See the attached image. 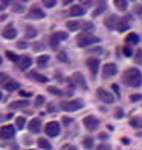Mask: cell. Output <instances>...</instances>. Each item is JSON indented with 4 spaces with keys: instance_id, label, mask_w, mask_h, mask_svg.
Wrapping results in <instances>:
<instances>
[{
    "instance_id": "d590c367",
    "label": "cell",
    "mask_w": 142,
    "mask_h": 150,
    "mask_svg": "<svg viewBox=\"0 0 142 150\" xmlns=\"http://www.w3.org/2000/svg\"><path fill=\"white\" fill-rule=\"evenodd\" d=\"M58 60H60V61H64V63H66V61H69V58H67V54H66L64 51H60V52H58Z\"/></svg>"
},
{
    "instance_id": "9c48e42d",
    "label": "cell",
    "mask_w": 142,
    "mask_h": 150,
    "mask_svg": "<svg viewBox=\"0 0 142 150\" xmlns=\"http://www.w3.org/2000/svg\"><path fill=\"white\" fill-rule=\"evenodd\" d=\"M70 81H72V84H73V86H77V87H83V89H87V84H86V80H84V77H83V74L75 72V74L72 75Z\"/></svg>"
},
{
    "instance_id": "f907efd6",
    "label": "cell",
    "mask_w": 142,
    "mask_h": 150,
    "mask_svg": "<svg viewBox=\"0 0 142 150\" xmlns=\"http://www.w3.org/2000/svg\"><path fill=\"white\" fill-rule=\"evenodd\" d=\"M63 149H64V150H67V149H69V150H77V147H75V146H70V144H64V146H63Z\"/></svg>"
},
{
    "instance_id": "4fadbf2b",
    "label": "cell",
    "mask_w": 142,
    "mask_h": 150,
    "mask_svg": "<svg viewBox=\"0 0 142 150\" xmlns=\"http://www.w3.org/2000/svg\"><path fill=\"white\" fill-rule=\"evenodd\" d=\"M83 122H84V126H86L87 130H96L98 126H99V121L95 117H86L83 120Z\"/></svg>"
},
{
    "instance_id": "ffe728a7",
    "label": "cell",
    "mask_w": 142,
    "mask_h": 150,
    "mask_svg": "<svg viewBox=\"0 0 142 150\" xmlns=\"http://www.w3.org/2000/svg\"><path fill=\"white\" fill-rule=\"evenodd\" d=\"M125 43L127 45H138L139 43V35H138V34H134V32H130L125 37Z\"/></svg>"
},
{
    "instance_id": "91938a15",
    "label": "cell",
    "mask_w": 142,
    "mask_h": 150,
    "mask_svg": "<svg viewBox=\"0 0 142 150\" xmlns=\"http://www.w3.org/2000/svg\"><path fill=\"white\" fill-rule=\"evenodd\" d=\"M0 64H2V58H0Z\"/></svg>"
},
{
    "instance_id": "bcb514c9",
    "label": "cell",
    "mask_w": 142,
    "mask_h": 150,
    "mask_svg": "<svg viewBox=\"0 0 142 150\" xmlns=\"http://www.w3.org/2000/svg\"><path fill=\"white\" fill-rule=\"evenodd\" d=\"M63 122H64L66 126H69L70 122H72V118H69V117H63Z\"/></svg>"
},
{
    "instance_id": "11a10c76",
    "label": "cell",
    "mask_w": 142,
    "mask_h": 150,
    "mask_svg": "<svg viewBox=\"0 0 142 150\" xmlns=\"http://www.w3.org/2000/svg\"><path fill=\"white\" fill-rule=\"evenodd\" d=\"M79 2H81V3H84V5H87V6L90 5V0H79Z\"/></svg>"
},
{
    "instance_id": "d4e9b609",
    "label": "cell",
    "mask_w": 142,
    "mask_h": 150,
    "mask_svg": "<svg viewBox=\"0 0 142 150\" xmlns=\"http://www.w3.org/2000/svg\"><path fill=\"white\" fill-rule=\"evenodd\" d=\"M49 55H46V54H44V55H40L38 58H37V64L40 66V67H43V66H46L47 63H49Z\"/></svg>"
},
{
    "instance_id": "681fc988",
    "label": "cell",
    "mask_w": 142,
    "mask_h": 150,
    "mask_svg": "<svg viewBox=\"0 0 142 150\" xmlns=\"http://www.w3.org/2000/svg\"><path fill=\"white\" fill-rule=\"evenodd\" d=\"M141 98H142V95H131V97H130L131 101H139Z\"/></svg>"
},
{
    "instance_id": "1f68e13d",
    "label": "cell",
    "mask_w": 142,
    "mask_h": 150,
    "mask_svg": "<svg viewBox=\"0 0 142 150\" xmlns=\"http://www.w3.org/2000/svg\"><path fill=\"white\" fill-rule=\"evenodd\" d=\"M58 46H60V40L55 37V35H52L51 37V47H52V49H58Z\"/></svg>"
},
{
    "instance_id": "ee69618b",
    "label": "cell",
    "mask_w": 142,
    "mask_h": 150,
    "mask_svg": "<svg viewBox=\"0 0 142 150\" xmlns=\"http://www.w3.org/2000/svg\"><path fill=\"white\" fill-rule=\"evenodd\" d=\"M17 47H18V49H26V47H28V43H26V42H18Z\"/></svg>"
},
{
    "instance_id": "4dcf8cb0",
    "label": "cell",
    "mask_w": 142,
    "mask_h": 150,
    "mask_svg": "<svg viewBox=\"0 0 142 150\" xmlns=\"http://www.w3.org/2000/svg\"><path fill=\"white\" fill-rule=\"evenodd\" d=\"M25 124H26V120H25V117H17L15 118V126L22 130V129L25 127Z\"/></svg>"
},
{
    "instance_id": "680465c9",
    "label": "cell",
    "mask_w": 142,
    "mask_h": 150,
    "mask_svg": "<svg viewBox=\"0 0 142 150\" xmlns=\"http://www.w3.org/2000/svg\"><path fill=\"white\" fill-rule=\"evenodd\" d=\"M0 100H2V92H0Z\"/></svg>"
},
{
    "instance_id": "4316f807",
    "label": "cell",
    "mask_w": 142,
    "mask_h": 150,
    "mask_svg": "<svg viewBox=\"0 0 142 150\" xmlns=\"http://www.w3.org/2000/svg\"><path fill=\"white\" fill-rule=\"evenodd\" d=\"M113 3L121 11H125L127 9V0H113Z\"/></svg>"
},
{
    "instance_id": "cb8c5ba5",
    "label": "cell",
    "mask_w": 142,
    "mask_h": 150,
    "mask_svg": "<svg viewBox=\"0 0 142 150\" xmlns=\"http://www.w3.org/2000/svg\"><path fill=\"white\" fill-rule=\"evenodd\" d=\"M87 54L89 55H101V54H104V49L101 46H95V47H92V49H87Z\"/></svg>"
},
{
    "instance_id": "9a60e30c",
    "label": "cell",
    "mask_w": 142,
    "mask_h": 150,
    "mask_svg": "<svg viewBox=\"0 0 142 150\" xmlns=\"http://www.w3.org/2000/svg\"><path fill=\"white\" fill-rule=\"evenodd\" d=\"M84 14H86V9L83 8V5H73L69 9V16H72V17H81Z\"/></svg>"
},
{
    "instance_id": "6da1fadb",
    "label": "cell",
    "mask_w": 142,
    "mask_h": 150,
    "mask_svg": "<svg viewBox=\"0 0 142 150\" xmlns=\"http://www.w3.org/2000/svg\"><path fill=\"white\" fill-rule=\"evenodd\" d=\"M122 81L127 86H130V87H141V84H142L141 71L136 69V67H130V69H127L122 74Z\"/></svg>"
},
{
    "instance_id": "30bf717a",
    "label": "cell",
    "mask_w": 142,
    "mask_h": 150,
    "mask_svg": "<svg viewBox=\"0 0 142 150\" xmlns=\"http://www.w3.org/2000/svg\"><path fill=\"white\" fill-rule=\"evenodd\" d=\"M116 72H118L116 64L107 63V64H104V67H103V78H110V77H113V75H116Z\"/></svg>"
},
{
    "instance_id": "836d02e7",
    "label": "cell",
    "mask_w": 142,
    "mask_h": 150,
    "mask_svg": "<svg viewBox=\"0 0 142 150\" xmlns=\"http://www.w3.org/2000/svg\"><path fill=\"white\" fill-rule=\"evenodd\" d=\"M41 2L44 5V8H52V6H55L57 0H41Z\"/></svg>"
},
{
    "instance_id": "277c9868",
    "label": "cell",
    "mask_w": 142,
    "mask_h": 150,
    "mask_svg": "<svg viewBox=\"0 0 142 150\" xmlns=\"http://www.w3.org/2000/svg\"><path fill=\"white\" fill-rule=\"evenodd\" d=\"M96 97L105 104H113V101H115V97L104 87H98L96 89Z\"/></svg>"
},
{
    "instance_id": "74e56055",
    "label": "cell",
    "mask_w": 142,
    "mask_h": 150,
    "mask_svg": "<svg viewBox=\"0 0 142 150\" xmlns=\"http://www.w3.org/2000/svg\"><path fill=\"white\" fill-rule=\"evenodd\" d=\"M44 104V97H41V95H38V97L35 98V106H43Z\"/></svg>"
},
{
    "instance_id": "f35d334b",
    "label": "cell",
    "mask_w": 142,
    "mask_h": 150,
    "mask_svg": "<svg viewBox=\"0 0 142 150\" xmlns=\"http://www.w3.org/2000/svg\"><path fill=\"white\" fill-rule=\"evenodd\" d=\"M131 54H133V51H131L130 45H127V46L124 47V55H125V57H131Z\"/></svg>"
},
{
    "instance_id": "e575fe53",
    "label": "cell",
    "mask_w": 142,
    "mask_h": 150,
    "mask_svg": "<svg viewBox=\"0 0 142 150\" xmlns=\"http://www.w3.org/2000/svg\"><path fill=\"white\" fill-rule=\"evenodd\" d=\"M6 57H8L11 61H17V60H18V55H15L12 51H6Z\"/></svg>"
},
{
    "instance_id": "7a4b0ae2",
    "label": "cell",
    "mask_w": 142,
    "mask_h": 150,
    "mask_svg": "<svg viewBox=\"0 0 142 150\" xmlns=\"http://www.w3.org/2000/svg\"><path fill=\"white\" fill-rule=\"evenodd\" d=\"M77 43H78L79 47H86V46H90L93 43H99V38L95 37L93 34L84 31V32H81L79 35L77 37Z\"/></svg>"
},
{
    "instance_id": "7c38bea8",
    "label": "cell",
    "mask_w": 142,
    "mask_h": 150,
    "mask_svg": "<svg viewBox=\"0 0 142 150\" xmlns=\"http://www.w3.org/2000/svg\"><path fill=\"white\" fill-rule=\"evenodd\" d=\"M0 84H2V87L6 89L8 92H14V91H17L20 87V84L17 83V81H14V80H2Z\"/></svg>"
},
{
    "instance_id": "8992f818",
    "label": "cell",
    "mask_w": 142,
    "mask_h": 150,
    "mask_svg": "<svg viewBox=\"0 0 142 150\" xmlns=\"http://www.w3.org/2000/svg\"><path fill=\"white\" fill-rule=\"evenodd\" d=\"M44 132L47 136H58L60 135V124L57 121H49L47 124L44 126Z\"/></svg>"
},
{
    "instance_id": "5bb4252c",
    "label": "cell",
    "mask_w": 142,
    "mask_h": 150,
    "mask_svg": "<svg viewBox=\"0 0 142 150\" xmlns=\"http://www.w3.org/2000/svg\"><path fill=\"white\" fill-rule=\"evenodd\" d=\"M28 17L29 18H43L44 17V11L40 8V6H37V5H34L32 8L29 9V12H28Z\"/></svg>"
},
{
    "instance_id": "6f0895ef",
    "label": "cell",
    "mask_w": 142,
    "mask_h": 150,
    "mask_svg": "<svg viewBox=\"0 0 142 150\" xmlns=\"http://www.w3.org/2000/svg\"><path fill=\"white\" fill-rule=\"evenodd\" d=\"M72 0H64V5H67V3H70Z\"/></svg>"
},
{
    "instance_id": "83f0119b",
    "label": "cell",
    "mask_w": 142,
    "mask_h": 150,
    "mask_svg": "<svg viewBox=\"0 0 142 150\" xmlns=\"http://www.w3.org/2000/svg\"><path fill=\"white\" fill-rule=\"evenodd\" d=\"M47 92H51L52 95H57V97H61V95H64L63 91L58 89V87H55V86H49V87H47Z\"/></svg>"
},
{
    "instance_id": "52a82bcc",
    "label": "cell",
    "mask_w": 142,
    "mask_h": 150,
    "mask_svg": "<svg viewBox=\"0 0 142 150\" xmlns=\"http://www.w3.org/2000/svg\"><path fill=\"white\" fill-rule=\"evenodd\" d=\"M15 135V127L14 126H3L2 129H0V138L2 139H11L14 138Z\"/></svg>"
},
{
    "instance_id": "8d00e7d4",
    "label": "cell",
    "mask_w": 142,
    "mask_h": 150,
    "mask_svg": "<svg viewBox=\"0 0 142 150\" xmlns=\"http://www.w3.org/2000/svg\"><path fill=\"white\" fill-rule=\"evenodd\" d=\"M53 35H55L60 42H61V40H66L67 38V32H61V31H58L57 34H53Z\"/></svg>"
},
{
    "instance_id": "ac0fdd59",
    "label": "cell",
    "mask_w": 142,
    "mask_h": 150,
    "mask_svg": "<svg viewBox=\"0 0 142 150\" xmlns=\"http://www.w3.org/2000/svg\"><path fill=\"white\" fill-rule=\"evenodd\" d=\"M28 78L37 81V83H46V81H47V77H44V75L38 74V72H29L28 74Z\"/></svg>"
},
{
    "instance_id": "3957f363",
    "label": "cell",
    "mask_w": 142,
    "mask_h": 150,
    "mask_svg": "<svg viewBox=\"0 0 142 150\" xmlns=\"http://www.w3.org/2000/svg\"><path fill=\"white\" fill-rule=\"evenodd\" d=\"M83 101L81 100H72V101H61L60 103V107L63 109L64 112H75V110H79L83 109Z\"/></svg>"
},
{
    "instance_id": "c3c4849f",
    "label": "cell",
    "mask_w": 142,
    "mask_h": 150,
    "mask_svg": "<svg viewBox=\"0 0 142 150\" xmlns=\"http://www.w3.org/2000/svg\"><path fill=\"white\" fill-rule=\"evenodd\" d=\"M98 149H99V150H104V149H107V150H110L112 147H110L109 144H99V146H98Z\"/></svg>"
},
{
    "instance_id": "e0dca14e",
    "label": "cell",
    "mask_w": 142,
    "mask_h": 150,
    "mask_svg": "<svg viewBox=\"0 0 142 150\" xmlns=\"http://www.w3.org/2000/svg\"><path fill=\"white\" fill-rule=\"evenodd\" d=\"M28 127H29L31 133H38L40 130H41V120H40V118L31 120V122L28 124Z\"/></svg>"
},
{
    "instance_id": "d6986e66",
    "label": "cell",
    "mask_w": 142,
    "mask_h": 150,
    "mask_svg": "<svg viewBox=\"0 0 142 150\" xmlns=\"http://www.w3.org/2000/svg\"><path fill=\"white\" fill-rule=\"evenodd\" d=\"M116 22H118V17L115 16V14H110L109 17L104 20V25H105L109 29H115V26H116Z\"/></svg>"
},
{
    "instance_id": "f6af8a7d",
    "label": "cell",
    "mask_w": 142,
    "mask_h": 150,
    "mask_svg": "<svg viewBox=\"0 0 142 150\" xmlns=\"http://www.w3.org/2000/svg\"><path fill=\"white\" fill-rule=\"evenodd\" d=\"M115 115H116V118H122V115H124L122 109H116V110H115Z\"/></svg>"
},
{
    "instance_id": "b9f144b4",
    "label": "cell",
    "mask_w": 142,
    "mask_h": 150,
    "mask_svg": "<svg viewBox=\"0 0 142 150\" xmlns=\"http://www.w3.org/2000/svg\"><path fill=\"white\" fill-rule=\"evenodd\" d=\"M14 12H23V6L20 5V3H14Z\"/></svg>"
},
{
    "instance_id": "603a6c76",
    "label": "cell",
    "mask_w": 142,
    "mask_h": 150,
    "mask_svg": "<svg viewBox=\"0 0 142 150\" xmlns=\"http://www.w3.org/2000/svg\"><path fill=\"white\" fill-rule=\"evenodd\" d=\"M105 8H107V6H105V3L103 2V0H101V2H99V5H98V8H96V9H95V11L92 12V17H98V16L101 14V12H104V11H105Z\"/></svg>"
},
{
    "instance_id": "db71d44e",
    "label": "cell",
    "mask_w": 142,
    "mask_h": 150,
    "mask_svg": "<svg viewBox=\"0 0 142 150\" xmlns=\"http://www.w3.org/2000/svg\"><path fill=\"white\" fill-rule=\"evenodd\" d=\"M47 110H49V112H53V110H55V107H53V104H47Z\"/></svg>"
},
{
    "instance_id": "9f6ffc18",
    "label": "cell",
    "mask_w": 142,
    "mask_h": 150,
    "mask_svg": "<svg viewBox=\"0 0 142 150\" xmlns=\"http://www.w3.org/2000/svg\"><path fill=\"white\" fill-rule=\"evenodd\" d=\"M122 142H124V144H130V141H128L127 138H122Z\"/></svg>"
},
{
    "instance_id": "484cf974",
    "label": "cell",
    "mask_w": 142,
    "mask_h": 150,
    "mask_svg": "<svg viewBox=\"0 0 142 150\" xmlns=\"http://www.w3.org/2000/svg\"><path fill=\"white\" fill-rule=\"evenodd\" d=\"M37 144H38V147H40V149H46V150H49V149H52V146H51V142L47 141V139H44V138H40V139L37 141Z\"/></svg>"
},
{
    "instance_id": "7402d4cb",
    "label": "cell",
    "mask_w": 142,
    "mask_h": 150,
    "mask_svg": "<svg viewBox=\"0 0 142 150\" xmlns=\"http://www.w3.org/2000/svg\"><path fill=\"white\" fill-rule=\"evenodd\" d=\"M26 106H29V101L26 100H20V101H12L11 103V109H23Z\"/></svg>"
},
{
    "instance_id": "44dd1931",
    "label": "cell",
    "mask_w": 142,
    "mask_h": 150,
    "mask_svg": "<svg viewBox=\"0 0 142 150\" xmlns=\"http://www.w3.org/2000/svg\"><path fill=\"white\" fill-rule=\"evenodd\" d=\"M66 26L69 31H78L81 28V20H69V22L66 23Z\"/></svg>"
},
{
    "instance_id": "816d5d0a",
    "label": "cell",
    "mask_w": 142,
    "mask_h": 150,
    "mask_svg": "<svg viewBox=\"0 0 142 150\" xmlns=\"http://www.w3.org/2000/svg\"><path fill=\"white\" fill-rule=\"evenodd\" d=\"M34 49H35V51H41L43 49V45L41 43H35V45H34Z\"/></svg>"
},
{
    "instance_id": "f546056e",
    "label": "cell",
    "mask_w": 142,
    "mask_h": 150,
    "mask_svg": "<svg viewBox=\"0 0 142 150\" xmlns=\"http://www.w3.org/2000/svg\"><path fill=\"white\" fill-rule=\"evenodd\" d=\"M26 37L28 38H34V37H37V31L32 28V26H26Z\"/></svg>"
},
{
    "instance_id": "7bdbcfd3",
    "label": "cell",
    "mask_w": 142,
    "mask_h": 150,
    "mask_svg": "<svg viewBox=\"0 0 142 150\" xmlns=\"http://www.w3.org/2000/svg\"><path fill=\"white\" fill-rule=\"evenodd\" d=\"M141 57H142V51H141V49H138V52H136V58H134L138 64H139V63H142V58H141Z\"/></svg>"
},
{
    "instance_id": "ba28073f",
    "label": "cell",
    "mask_w": 142,
    "mask_h": 150,
    "mask_svg": "<svg viewBox=\"0 0 142 150\" xmlns=\"http://www.w3.org/2000/svg\"><path fill=\"white\" fill-rule=\"evenodd\" d=\"M15 63H17V66H18L20 71H26V69H28V67L32 64V58H31L29 55H20Z\"/></svg>"
},
{
    "instance_id": "5b68a950",
    "label": "cell",
    "mask_w": 142,
    "mask_h": 150,
    "mask_svg": "<svg viewBox=\"0 0 142 150\" xmlns=\"http://www.w3.org/2000/svg\"><path fill=\"white\" fill-rule=\"evenodd\" d=\"M130 25H131V16H125L122 18H118L115 29H118L119 32H125L127 29H130Z\"/></svg>"
},
{
    "instance_id": "60d3db41",
    "label": "cell",
    "mask_w": 142,
    "mask_h": 150,
    "mask_svg": "<svg viewBox=\"0 0 142 150\" xmlns=\"http://www.w3.org/2000/svg\"><path fill=\"white\" fill-rule=\"evenodd\" d=\"M11 2H12V0H0V11H2V9H5V8L9 5Z\"/></svg>"
},
{
    "instance_id": "d6a6232c",
    "label": "cell",
    "mask_w": 142,
    "mask_h": 150,
    "mask_svg": "<svg viewBox=\"0 0 142 150\" xmlns=\"http://www.w3.org/2000/svg\"><path fill=\"white\" fill-rule=\"evenodd\" d=\"M83 146H84L86 149H92V147H93V138H92V136H87V138H84Z\"/></svg>"
},
{
    "instance_id": "7dc6e473",
    "label": "cell",
    "mask_w": 142,
    "mask_h": 150,
    "mask_svg": "<svg viewBox=\"0 0 142 150\" xmlns=\"http://www.w3.org/2000/svg\"><path fill=\"white\" fill-rule=\"evenodd\" d=\"M20 95H22V97H25V98H28V97H31V92H26V91H20Z\"/></svg>"
},
{
    "instance_id": "2e32d148",
    "label": "cell",
    "mask_w": 142,
    "mask_h": 150,
    "mask_svg": "<svg viewBox=\"0 0 142 150\" xmlns=\"http://www.w3.org/2000/svg\"><path fill=\"white\" fill-rule=\"evenodd\" d=\"M2 35H3V38L12 40V38H15V37H17V31H15V28H14L12 25H8V26H6V28L3 29Z\"/></svg>"
},
{
    "instance_id": "ab89813d",
    "label": "cell",
    "mask_w": 142,
    "mask_h": 150,
    "mask_svg": "<svg viewBox=\"0 0 142 150\" xmlns=\"http://www.w3.org/2000/svg\"><path fill=\"white\" fill-rule=\"evenodd\" d=\"M81 26H83V29H84L86 32H89V31H92V29L95 28L93 23H84V25H81Z\"/></svg>"
},
{
    "instance_id": "8fae6325",
    "label": "cell",
    "mask_w": 142,
    "mask_h": 150,
    "mask_svg": "<svg viewBox=\"0 0 142 150\" xmlns=\"http://www.w3.org/2000/svg\"><path fill=\"white\" fill-rule=\"evenodd\" d=\"M86 64H87V67H89L90 74L95 77V75H96V72H98V69H99V60H98L96 57H90V58H87Z\"/></svg>"
},
{
    "instance_id": "f5cc1de1",
    "label": "cell",
    "mask_w": 142,
    "mask_h": 150,
    "mask_svg": "<svg viewBox=\"0 0 142 150\" xmlns=\"http://www.w3.org/2000/svg\"><path fill=\"white\" fill-rule=\"evenodd\" d=\"M112 89H113L115 92H116V95H118V98H119V86H118V84H113V86H112Z\"/></svg>"
},
{
    "instance_id": "f1b7e54d",
    "label": "cell",
    "mask_w": 142,
    "mask_h": 150,
    "mask_svg": "<svg viewBox=\"0 0 142 150\" xmlns=\"http://www.w3.org/2000/svg\"><path fill=\"white\" fill-rule=\"evenodd\" d=\"M130 126L136 127V129H141V127H142V120H141V118H138V117L130 118Z\"/></svg>"
},
{
    "instance_id": "94428289",
    "label": "cell",
    "mask_w": 142,
    "mask_h": 150,
    "mask_svg": "<svg viewBox=\"0 0 142 150\" xmlns=\"http://www.w3.org/2000/svg\"><path fill=\"white\" fill-rule=\"evenodd\" d=\"M23 2H26V0H23Z\"/></svg>"
}]
</instances>
